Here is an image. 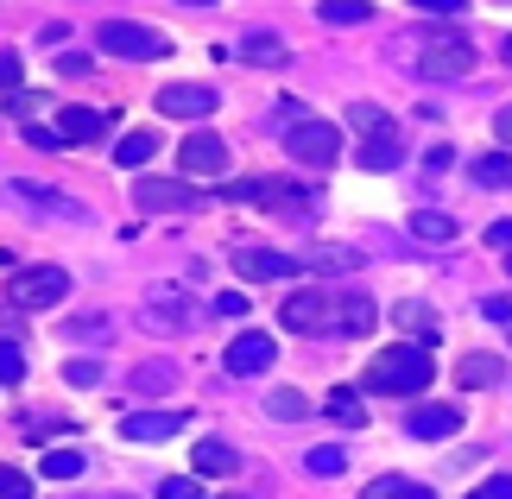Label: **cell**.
I'll list each match as a JSON object with an SVG mask.
<instances>
[{"mask_svg":"<svg viewBox=\"0 0 512 499\" xmlns=\"http://www.w3.org/2000/svg\"><path fill=\"white\" fill-rule=\"evenodd\" d=\"M266 411L279 417V424H298V417H310V398H304V392H291V386H279V392L266 398Z\"/></svg>","mask_w":512,"mask_h":499,"instance_id":"31","label":"cell"},{"mask_svg":"<svg viewBox=\"0 0 512 499\" xmlns=\"http://www.w3.org/2000/svg\"><path fill=\"white\" fill-rule=\"evenodd\" d=\"M234 272L272 285V278H291V272H298V259H291V253H272V247H241V253H234Z\"/></svg>","mask_w":512,"mask_h":499,"instance_id":"14","label":"cell"},{"mask_svg":"<svg viewBox=\"0 0 512 499\" xmlns=\"http://www.w3.org/2000/svg\"><path fill=\"white\" fill-rule=\"evenodd\" d=\"M487 247H512V222H494V228H487Z\"/></svg>","mask_w":512,"mask_h":499,"instance_id":"47","label":"cell"},{"mask_svg":"<svg viewBox=\"0 0 512 499\" xmlns=\"http://www.w3.org/2000/svg\"><path fill=\"white\" fill-rule=\"evenodd\" d=\"M411 7H418V13H437V19H456L468 0H411Z\"/></svg>","mask_w":512,"mask_h":499,"instance_id":"43","label":"cell"},{"mask_svg":"<svg viewBox=\"0 0 512 499\" xmlns=\"http://www.w3.org/2000/svg\"><path fill=\"white\" fill-rule=\"evenodd\" d=\"M317 19L323 26H361V19H373V0H317Z\"/></svg>","mask_w":512,"mask_h":499,"instance_id":"23","label":"cell"},{"mask_svg":"<svg viewBox=\"0 0 512 499\" xmlns=\"http://www.w3.org/2000/svg\"><path fill=\"white\" fill-rule=\"evenodd\" d=\"M361 499H437V493L418 487V481H405V474H380V481H373Z\"/></svg>","mask_w":512,"mask_h":499,"instance_id":"26","label":"cell"},{"mask_svg":"<svg viewBox=\"0 0 512 499\" xmlns=\"http://www.w3.org/2000/svg\"><path fill=\"white\" fill-rule=\"evenodd\" d=\"M354 266H361V253H354V247H323L317 253V272H354Z\"/></svg>","mask_w":512,"mask_h":499,"instance_id":"37","label":"cell"},{"mask_svg":"<svg viewBox=\"0 0 512 499\" xmlns=\"http://www.w3.org/2000/svg\"><path fill=\"white\" fill-rule=\"evenodd\" d=\"M83 468H89L83 449H51V455H45V474H51V481H76Z\"/></svg>","mask_w":512,"mask_h":499,"instance_id":"32","label":"cell"},{"mask_svg":"<svg viewBox=\"0 0 512 499\" xmlns=\"http://www.w3.org/2000/svg\"><path fill=\"white\" fill-rule=\"evenodd\" d=\"M215 102H222V95L209 83H165L159 89V114H171V121H209Z\"/></svg>","mask_w":512,"mask_h":499,"instance_id":"10","label":"cell"},{"mask_svg":"<svg viewBox=\"0 0 512 499\" xmlns=\"http://www.w3.org/2000/svg\"><path fill=\"white\" fill-rule=\"evenodd\" d=\"M481 316H487V323H512V291H494V297H481Z\"/></svg>","mask_w":512,"mask_h":499,"instance_id":"40","label":"cell"},{"mask_svg":"<svg viewBox=\"0 0 512 499\" xmlns=\"http://www.w3.org/2000/svg\"><path fill=\"white\" fill-rule=\"evenodd\" d=\"M228 499H241V493H228Z\"/></svg>","mask_w":512,"mask_h":499,"instance_id":"52","label":"cell"},{"mask_svg":"<svg viewBox=\"0 0 512 499\" xmlns=\"http://www.w3.org/2000/svg\"><path fill=\"white\" fill-rule=\"evenodd\" d=\"M95 45L114 51V57H133V64H152V57L171 51V38L140 26V19H102V26H95Z\"/></svg>","mask_w":512,"mask_h":499,"instance_id":"4","label":"cell"},{"mask_svg":"<svg viewBox=\"0 0 512 499\" xmlns=\"http://www.w3.org/2000/svg\"><path fill=\"white\" fill-rule=\"evenodd\" d=\"M152 152H159V139H152V133H127L121 146H114V165H121V171H140Z\"/></svg>","mask_w":512,"mask_h":499,"instance_id":"27","label":"cell"},{"mask_svg":"<svg viewBox=\"0 0 512 499\" xmlns=\"http://www.w3.org/2000/svg\"><path fill=\"white\" fill-rule=\"evenodd\" d=\"M177 165H184L190 177H222L228 171V139L209 133V127H196L184 146H177Z\"/></svg>","mask_w":512,"mask_h":499,"instance_id":"8","label":"cell"},{"mask_svg":"<svg viewBox=\"0 0 512 499\" xmlns=\"http://www.w3.org/2000/svg\"><path fill=\"white\" fill-rule=\"evenodd\" d=\"M506 64H512V38H506Z\"/></svg>","mask_w":512,"mask_h":499,"instance_id":"50","label":"cell"},{"mask_svg":"<svg viewBox=\"0 0 512 499\" xmlns=\"http://www.w3.org/2000/svg\"><path fill=\"white\" fill-rule=\"evenodd\" d=\"M108 329H114V323H108L102 310H83V316H70V323H64V342H102Z\"/></svg>","mask_w":512,"mask_h":499,"instance_id":"29","label":"cell"},{"mask_svg":"<svg viewBox=\"0 0 512 499\" xmlns=\"http://www.w3.org/2000/svg\"><path fill=\"white\" fill-rule=\"evenodd\" d=\"M241 57H247V64H260V70H285L291 64V45H285L279 32H253L247 45H241Z\"/></svg>","mask_w":512,"mask_h":499,"instance_id":"18","label":"cell"},{"mask_svg":"<svg viewBox=\"0 0 512 499\" xmlns=\"http://www.w3.org/2000/svg\"><path fill=\"white\" fill-rule=\"evenodd\" d=\"M285 152L310 171H329L342 152V133H336V121H298V127H285Z\"/></svg>","mask_w":512,"mask_h":499,"instance_id":"5","label":"cell"},{"mask_svg":"<svg viewBox=\"0 0 512 499\" xmlns=\"http://www.w3.org/2000/svg\"><path fill=\"white\" fill-rule=\"evenodd\" d=\"M184 7H215V0H184Z\"/></svg>","mask_w":512,"mask_h":499,"instance_id":"49","label":"cell"},{"mask_svg":"<svg viewBox=\"0 0 512 499\" xmlns=\"http://www.w3.org/2000/svg\"><path fill=\"white\" fill-rule=\"evenodd\" d=\"M171 386H177V367H171V361L133 367V392H140V398H159V392H171Z\"/></svg>","mask_w":512,"mask_h":499,"instance_id":"24","label":"cell"},{"mask_svg":"<svg viewBox=\"0 0 512 499\" xmlns=\"http://www.w3.org/2000/svg\"><path fill=\"white\" fill-rule=\"evenodd\" d=\"M190 462H196V474H209V481H228V474L241 468V455H234V449L222 443V436H203V443H196V455H190Z\"/></svg>","mask_w":512,"mask_h":499,"instance_id":"17","label":"cell"},{"mask_svg":"<svg viewBox=\"0 0 512 499\" xmlns=\"http://www.w3.org/2000/svg\"><path fill=\"white\" fill-rule=\"evenodd\" d=\"M0 499H32V474H19V468H0Z\"/></svg>","mask_w":512,"mask_h":499,"instance_id":"39","label":"cell"},{"mask_svg":"<svg viewBox=\"0 0 512 499\" xmlns=\"http://www.w3.org/2000/svg\"><path fill=\"white\" fill-rule=\"evenodd\" d=\"M159 499H203V487H196L190 474H165V481H159Z\"/></svg>","mask_w":512,"mask_h":499,"instance_id":"38","label":"cell"},{"mask_svg":"<svg viewBox=\"0 0 512 499\" xmlns=\"http://www.w3.org/2000/svg\"><path fill=\"white\" fill-rule=\"evenodd\" d=\"M57 133H64L70 146H83V139H102V133H108V114H95V108H64Z\"/></svg>","mask_w":512,"mask_h":499,"instance_id":"20","label":"cell"},{"mask_svg":"<svg viewBox=\"0 0 512 499\" xmlns=\"http://www.w3.org/2000/svg\"><path fill=\"white\" fill-rule=\"evenodd\" d=\"M272 354H279V348H272V335L266 329H247V335H234V342L222 348V367L241 373V379H253V373L272 367Z\"/></svg>","mask_w":512,"mask_h":499,"instance_id":"11","label":"cell"},{"mask_svg":"<svg viewBox=\"0 0 512 499\" xmlns=\"http://www.w3.org/2000/svg\"><path fill=\"white\" fill-rule=\"evenodd\" d=\"M506 272H512V253H506Z\"/></svg>","mask_w":512,"mask_h":499,"instance_id":"51","label":"cell"},{"mask_svg":"<svg viewBox=\"0 0 512 499\" xmlns=\"http://www.w3.org/2000/svg\"><path fill=\"white\" fill-rule=\"evenodd\" d=\"M304 468L317 474V481H336V474L348 468V455H342L336 443H323V449H310V455H304Z\"/></svg>","mask_w":512,"mask_h":499,"instance_id":"33","label":"cell"},{"mask_svg":"<svg viewBox=\"0 0 512 499\" xmlns=\"http://www.w3.org/2000/svg\"><path fill=\"white\" fill-rule=\"evenodd\" d=\"M468 171H475V184H487V190H512V158L506 152H481Z\"/></svg>","mask_w":512,"mask_h":499,"instance_id":"25","label":"cell"},{"mask_svg":"<svg viewBox=\"0 0 512 499\" xmlns=\"http://www.w3.org/2000/svg\"><path fill=\"white\" fill-rule=\"evenodd\" d=\"M70 297V272L64 266H19L7 278V304L19 310H57Z\"/></svg>","mask_w":512,"mask_h":499,"instance_id":"3","label":"cell"},{"mask_svg":"<svg viewBox=\"0 0 512 499\" xmlns=\"http://www.w3.org/2000/svg\"><path fill=\"white\" fill-rule=\"evenodd\" d=\"M354 158H361V171H399V165H405V146H399L392 133H373Z\"/></svg>","mask_w":512,"mask_h":499,"instance_id":"19","label":"cell"},{"mask_svg":"<svg viewBox=\"0 0 512 499\" xmlns=\"http://www.w3.org/2000/svg\"><path fill=\"white\" fill-rule=\"evenodd\" d=\"M430 373H437V361H430L424 348H386V354H373L367 361V392H386V398H411V392H424L430 386Z\"/></svg>","mask_w":512,"mask_h":499,"instance_id":"2","label":"cell"},{"mask_svg":"<svg viewBox=\"0 0 512 499\" xmlns=\"http://www.w3.org/2000/svg\"><path fill=\"white\" fill-rule=\"evenodd\" d=\"M140 329H152V335H177V329H190L184 291H152V297H146V310H140Z\"/></svg>","mask_w":512,"mask_h":499,"instance_id":"13","label":"cell"},{"mask_svg":"<svg viewBox=\"0 0 512 499\" xmlns=\"http://www.w3.org/2000/svg\"><path fill=\"white\" fill-rule=\"evenodd\" d=\"M323 411L336 417V424H348V430H361V424H367V405H361V392H354V386H336V392L323 398Z\"/></svg>","mask_w":512,"mask_h":499,"instance_id":"22","label":"cell"},{"mask_svg":"<svg viewBox=\"0 0 512 499\" xmlns=\"http://www.w3.org/2000/svg\"><path fill=\"white\" fill-rule=\"evenodd\" d=\"M7 196H13V203H32V209H45V215H70V222H76V203H70L64 190H51V184H32V177H13V184H7Z\"/></svg>","mask_w":512,"mask_h":499,"instance_id":"16","label":"cell"},{"mask_svg":"<svg viewBox=\"0 0 512 499\" xmlns=\"http://www.w3.org/2000/svg\"><path fill=\"white\" fill-rule=\"evenodd\" d=\"M228 203H260V209H291V215H304L298 203H310V190L285 184V177H253V184H228Z\"/></svg>","mask_w":512,"mask_h":499,"instance_id":"7","label":"cell"},{"mask_svg":"<svg viewBox=\"0 0 512 499\" xmlns=\"http://www.w3.org/2000/svg\"><path fill=\"white\" fill-rule=\"evenodd\" d=\"M133 203H140L146 215H184V209L203 203V196H196L190 184H171V177H140V184H133Z\"/></svg>","mask_w":512,"mask_h":499,"instance_id":"9","label":"cell"},{"mask_svg":"<svg viewBox=\"0 0 512 499\" xmlns=\"http://www.w3.org/2000/svg\"><path fill=\"white\" fill-rule=\"evenodd\" d=\"M26 139H32V146H38V152H57V146H70V139H64V133H57V127H26Z\"/></svg>","mask_w":512,"mask_h":499,"instance_id":"42","label":"cell"},{"mask_svg":"<svg viewBox=\"0 0 512 499\" xmlns=\"http://www.w3.org/2000/svg\"><path fill=\"white\" fill-rule=\"evenodd\" d=\"M279 323L291 335H367L373 329V297L361 291H291Z\"/></svg>","mask_w":512,"mask_h":499,"instance_id":"1","label":"cell"},{"mask_svg":"<svg viewBox=\"0 0 512 499\" xmlns=\"http://www.w3.org/2000/svg\"><path fill=\"white\" fill-rule=\"evenodd\" d=\"M405 430L418 436V443H443V436L462 430V411H456V405H424V411L405 417Z\"/></svg>","mask_w":512,"mask_h":499,"instance_id":"15","label":"cell"},{"mask_svg":"<svg viewBox=\"0 0 512 499\" xmlns=\"http://www.w3.org/2000/svg\"><path fill=\"white\" fill-rule=\"evenodd\" d=\"M411 234H418V241H456V222H449L443 209H418L411 215Z\"/></svg>","mask_w":512,"mask_h":499,"instance_id":"28","label":"cell"},{"mask_svg":"<svg viewBox=\"0 0 512 499\" xmlns=\"http://www.w3.org/2000/svg\"><path fill=\"white\" fill-rule=\"evenodd\" d=\"M418 70L437 76V83H456V76L475 70V45H468V38H456V32H437V38H424Z\"/></svg>","mask_w":512,"mask_h":499,"instance_id":"6","label":"cell"},{"mask_svg":"<svg viewBox=\"0 0 512 499\" xmlns=\"http://www.w3.org/2000/svg\"><path fill=\"white\" fill-rule=\"evenodd\" d=\"M468 499H512V474H494L481 493H468Z\"/></svg>","mask_w":512,"mask_h":499,"instance_id":"44","label":"cell"},{"mask_svg":"<svg viewBox=\"0 0 512 499\" xmlns=\"http://www.w3.org/2000/svg\"><path fill=\"white\" fill-rule=\"evenodd\" d=\"M348 121L361 127L367 139H373V133H392V121H386V108H373V102H354V108H348Z\"/></svg>","mask_w":512,"mask_h":499,"instance_id":"34","label":"cell"},{"mask_svg":"<svg viewBox=\"0 0 512 499\" xmlns=\"http://www.w3.org/2000/svg\"><path fill=\"white\" fill-rule=\"evenodd\" d=\"M190 424V417L184 411H133V417H121V436H127V443H165V436H177V430H184Z\"/></svg>","mask_w":512,"mask_h":499,"instance_id":"12","label":"cell"},{"mask_svg":"<svg viewBox=\"0 0 512 499\" xmlns=\"http://www.w3.org/2000/svg\"><path fill=\"white\" fill-rule=\"evenodd\" d=\"M392 316H399V329L424 335V342H437V310H430V304H399Z\"/></svg>","mask_w":512,"mask_h":499,"instance_id":"30","label":"cell"},{"mask_svg":"<svg viewBox=\"0 0 512 499\" xmlns=\"http://www.w3.org/2000/svg\"><path fill=\"white\" fill-rule=\"evenodd\" d=\"M494 133H500L506 146H512V108H500V114H494Z\"/></svg>","mask_w":512,"mask_h":499,"instance_id":"48","label":"cell"},{"mask_svg":"<svg viewBox=\"0 0 512 499\" xmlns=\"http://www.w3.org/2000/svg\"><path fill=\"white\" fill-rule=\"evenodd\" d=\"M19 379H26V348L0 342V386H19Z\"/></svg>","mask_w":512,"mask_h":499,"instance_id":"35","label":"cell"},{"mask_svg":"<svg viewBox=\"0 0 512 499\" xmlns=\"http://www.w3.org/2000/svg\"><path fill=\"white\" fill-rule=\"evenodd\" d=\"M215 316H247V297L241 291H222V297H215Z\"/></svg>","mask_w":512,"mask_h":499,"instance_id":"45","label":"cell"},{"mask_svg":"<svg viewBox=\"0 0 512 499\" xmlns=\"http://www.w3.org/2000/svg\"><path fill=\"white\" fill-rule=\"evenodd\" d=\"M500 373H506V367H500V354H468V361L456 367V379H462L468 392H481V386H500Z\"/></svg>","mask_w":512,"mask_h":499,"instance_id":"21","label":"cell"},{"mask_svg":"<svg viewBox=\"0 0 512 499\" xmlns=\"http://www.w3.org/2000/svg\"><path fill=\"white\" fill-rule=\"evenodd\" d=\"M279 121H285V127H298V121H310V114H304V102H298V95H285V102H279Z\"/></svg>","mask_w":512,"mask_h":499,"instance_id":"46","label":"cell"},{"mask_svg":"<svg viewBox=\"0 0 512 499\" xmlns=\"http://www.w3.org/2000/svg\"><path fill=\"white\" fill-rule=\"evenodd\" d=\"M102 379V361L95 354H83V361H64V386H95Z\"/></svg>","mask_w":512,"mask_h":499,"instance_id":"36","label":"cell"},{"mask_svg":"<svg viewBox=\"0 0 512 499\" xmlns=\"http://www.w3.org/2000/svg\"><path fill=\"white\" fill-rule=\"evenodd\" d=\"M19 76H26V57H19V51H0V89H19Z\"/></svg>","mask_w":512,"mask_h":499,"instance_id":"41","label":"cell"}]
</instances>
